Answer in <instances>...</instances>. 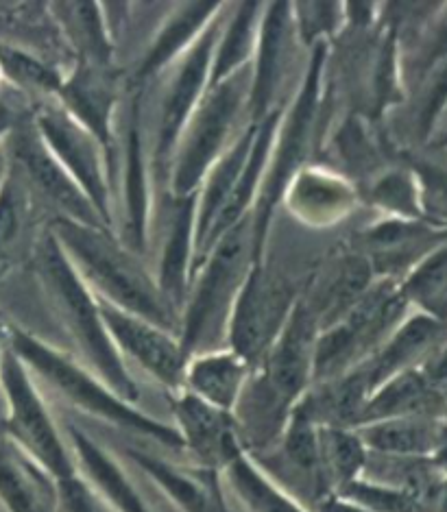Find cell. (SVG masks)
Segmentation results:
<instances>
[{"instance_id":"cell-1","label":"cell","mask_w":447,"mask_h":512,"mask_svg":"<svg viewBox=\"0 0 447 512\" xmlns=\"http://www.w3.org/2000/svg\"><path fill=\"white\" fill-rule=\"evenodd\" d=\"M33 271L55 319L62 323L72 345L81 353L83 367L129 404H138L140 388L127 362L107 332L101 303L72 268L51 231L35 242Z\"/></svg>"},{"instance_id":"cell-2","label":"cell","mask_w":447,"mask_h":512,"mask_svg":"<svg viewBox=\"0 0 447 512\" xmlns=\"http://www.w3.org/2000/svg\"><path fill=\"white\" fill-rule=\"evenodd\" d=\"M48 231L96 299L179 336V314L168 306L136 253L118 242L112 231L64 218H55Z\"/></svg>"},{"instance_id":"cell-3","label":"cell","mask_w":447,"mask_h":512,"mask_svg":"<svg viewBox=\"0 0 447 512\" xmlns=\"http://www.w3.org/2000/svg\"><path fill=\"white\" fill-rule=\"evenodd\" d=\"M3 338L7 347L29 369L33 380L48 386V390L57 399H62V404L70 410L125 434L151 438L160 447L184 451V443H181V436L175 428L149 417L134 404L118 397L110 386L103 384L83 364L64 356L62 351L29 334L27 329L3 323Z\"/></svg>"},{"instance_id":"cell-4","label":"cell","mask_w":447,"mask_h":512,"mask_svg":"<svg viewBox=\"0 0 447 512\" xmlns=\"http://www.w3.org/2000/svg\"><path fill=\"white\" fill-rule=\"evenodd\" d=\"M251 266L253 223L249 214L216 240L192 277L179 314V343L188 358L227 347V325Z\"/></svg>"},{"instance_id":"cell-5","label":"cell","mask_w":447,"mask_h":512,"mask_svg":"<svg viewBox=\"0 0 447 512\" xmlns=\"http://www.w3.org/2000/svg\"><path fill=\"white\" fill-rule=\"evenodd\" d=\"M325 62H328V44L314 46L295 101L284 107L280 125H277L267 173H264L258 201L251 212L253 264L264 260V247H267L271 218L277 203L282 201L291 179L301 168L308 166V155L321 123Z\"/></svg>"},{"instance_id":"cell-6","label":"cell","mask_w":447,"mask_h":512,"mask_svg":"<svg viewBox=\"0 0 447 512\" xmlns=\"http://www.w3.org/2000/svg\"><path fill=\"white\" fill-rule=\"evenodd\" d=\"M249 90L251 66L236 72L234 77L210 85L199 107L188 118L173 153L171 168H168L171 197L184 199L197 194L212 166L240 136V120L247 118L249 123Z\"/></svg>"},{"instance_id":"cell-7","label":"cell","mask_w":447,"mask_h":512,"mask_svg":"<svg viewBox=\"0 0 447 512\" xmlns=\"http://www.w3.org/2000/svg\"><path fill=\"white\" fill-rule=\"evenodd\" d=\"M406 295L391 279L373 282L341 321L323 329L314 349L312 386L334 380L367 362L400 323Z\"/></svg>"},{"instance_id":"cell-8","label":"cell","mask_w":447,"mask_h":512,"mask_svg":"<svg viewBox=\"0 0 447 512\" xmlns=\"http://www.w3.org/2000/svg\"><path fill=\"white\" fill-rule=\"evenodd\" d=\"M0 390L7 408L3 432L11 441L27 451L33 460H38L57 482L77 475L64 430L51 414L40 384L7 347L5 338L0 353Z\"/></svg>"},{"instance_id":"cell-9","label":"cell","mask_w":447,"mask_h":512,"mask_svg":"<svg viewBox=\"0 0 447 512\" xmlns=\"http://www.w3.org/2000/svg\"><path fill=\"white\" fill-rule=\"evenodd\" d=\"M299 299L301 295L291 277L264 260L253 264L227 325V349L256 371Z\"/></svg>"},{"instance_id":"cell-10","label":"cell","mask_w":447,"mask_h":512,"mask_svg":"<svg viewBox=\"0 0 447 512\" xmlns=\"http://www.w3.org/2000/svg\"><path fill=\"white\" fill-rule=\"evenodd\" d=\"M3 151L9 170L29 192L33 203L51 207L55 218L107 229L86 194L72 181L64 166L55 160V155L48 151V146L33 125L31 112L11 129L3 142Z\"/></svg>"},{"instance_id":"cell-11","label":"cell","mask_w":447,"mask_h":512,"mask_svg":"<svg viewBox=\"0 0 447 512\" xmlns=\"http://www.w3.org/2000/svg\"><path fill=\"white\" fill-rule=\"evenodd\" d=\"M31 118L48 151L86 194L105 227L114 231L112 160L101 142L55 101L40 103L31 112Z\"/></svg>"},{"instance_id":"cell-12","label":"cell","mask_w":447,"mask_h":512,"mask_svg":"<svg viewBox=\"0 0 447 512\" xmlns=\"http://www.w3.org/2000/svg\"><path fill=\"white\" fill-rule=\"evenodd\" d=\"M227 9L229 7L223 5L219 16L208 24V29L199 35L197 42L177 59L173 75L168 77L160 103V116H157V131L151 155L153 173L160 179H168V168H171L181 133H184L188 118L199 107L205 92L210 88L212 59Z\"/></svg>"},{"instance_id":"cell-13","label":"cell","mask_w":447,"mask_h":512,"mask_svg":"<svg viewBox=\"0 0 447 512\" xmlns=\"http://www.w3.org/2000/svg\"><path fill=\"white\" fill-rule=\"evenodd\" d=\"M319 334L317 319L299 299L269 353L258 364V369L251 371L253 382L286 412H293L312 388L314 349H317Z\"/></svg>"},{"instance_id":"cell-14","label":"cell","mask_w":447,"mask_h":512,"mask_svg":"<svg viewBox=\"0 0 447 512\" xmlns=\"http://www.w3.org/2000/svg\"><path fill=\"white\" fill-rule=\"evenodd\" d=\"M293 5H264L256 55L251 62L249 90V123H262L264 118L280 112L286 103V85L291 81L293 53L297 44Z\"/></svg>"},{"instance_id":"cell-15","label":"cell","mask_w":447,"mask_h":512,"mask_svg":"<svg viewBox=\"0 0 447 512\" xmlns=\"http://www.w3.org/2000/svg\"><path fill=\"white\" fill-rule=\"evenodd\" d=\"M99 303L107 332L123 360L129 358L136 362L144 373H149L155 382L173 393L181 390L188 356L179 343V336L101 299Z\"/></svg>"},{"instance_id":"cell-16","label":"cell","mask_w":447,"mask_h":512,"mask_svg":"<svg viewBox=\"0 0 447 512\" xmlns=\"http://www.w3.org/2000/svg\"><path fill=\"white\" fill-rule=\"evenodd\" d=\"M120 458L138 469L175 512H229L221 473L179 465L131 443L120 445Z\"/></svg>"},{"instance_id":"cell-17","label":"cell","mask_w":447,"mask_h":512,"mask_svg":"<svg viewBox=\"0 0 447 512\" xmlns=\"http://www.w3.org/2000/svg\"><path fill=\"white\" fill-rule=\"evenodd\" d=\"M173 414L184 451L197 467L221 473L245 451L229 412L205 404L186 390H177L173 393Z\"/></svg>"},{"instance_id":"cell-18","label":"cell","mask_w":447,"mask_h":512,"mask_svg":"<svg viewBox=\"0 0 447 512\" xmlns=\"http://www.w3.org/2000/svg\"><path fill=\"white\" fill-rule=\"evenodd\" d=\"M64 436L77 478L90 486L107 506L114 512H151L136 482L110 447L96 441L88 428L75 421L66 423Z\"/></svg>"},{"instance_id":"cell-19","label":"cell","mask_w":447,"mask_h":512,"mask_svg":"<svg viewBox=\"0 0 447 512\" xmlns=\"http://www.w3.org/2000/svg\"><path fill=\"white\" fill-rule=\"evenodd\" d=\"M55 103L81 127H86L101 142L107 155H112L116 142L114 123L120 103V81L112 68L77 64L64 77Z\"/></svg>"},{"instance_id":"cell-20","label":"cell","mask_w":447,"mask_h":512,"mask_svg":"<svg viewBox=\"0 0 447 512\" xmlns=\"http://www.w3.org/2000/svg\"><path fill=\"white\" fill-rule=\"evenodd\" d=\"M373 277L376 275L371 264L358 251L349 249L332 258L312 277L301 301L306 303L323 332L354 308V303L371 288Z\"/></svg>"},{"instance_id":"cell-21","label":"cell","mask_w":447,"mask_h":512,"mask_svg":"<svg viewBox=\"0 0 447 512\" xmlns=\"http://www.w3.org/2000/svg\"><path fill=\"white\" fill-rule=\"evenodd\" d=\"M0 506L5 512H62L59 482L0 430Z\"/></svg>"},{"instance_id":"cell-22","label":"cell","mask_w":447,"mask_h":512,"mask_svg":"<svg viewBox=\"0 0 447 512\" xmlns=\"http://www.w3.org/2000/svg\"><path fill=\"white\" fill-rule=\"evenodd\" d=\"M195 225H197V194L184 199L173 197L168 212V227L157 264L155 284L177 314L184 308L188 290L195 275Z\"/></svg>"},{"instance_id":"cell-23","label":"cell","mask_w":447,"mask_h":512,"mask_svg":"<svg viewBox=\"0 0 447 512\" xmlns=\"http://www.w3.org/2000/svg\"><path fill=\"white\" fill-rule=\"evenodd\" d=\"M443 238V234H437L426 225L393 218V221H382L360 231L352 249L371 264L373 275L391 279V275L415 264L421 255Z\"/></svg>"},{"instance_id":"cell-24","label":"cell","mask_w":447,"mask_h":512,"mask_svg":"<svg viewBox=\"0 0 447 512\" xmlns=\"http://www.w3.org/2000/svg\"><path fill=\"white\" fill-rule=\"evenodd\" d=\"M123 199H125V242L129 251L147 249L149 236V168L144 151L142 94L136 92L131 101L125 131V166H123Z\"/></svg>"},{"instance_id":"cell-25","label":"cell","mask_w":447,"mask_h":512,"mask_svg":"<svg viewBox=\"0 0 447 512\" xmlns=\"http://www.w3.org/2000/svg\"><path fill=\"white\" fill-rule=\"evenodd\" d=\"M282 199L301 223L323 227L352 214L356 192L343 175L330 173L328 168L304 166L291 179Z\"/></svg>"},{"instance_id":"cell-26","label":"cell","mask_w":447,"mask_h":512,"mask_svg":"<svg viewBox=\"0 0 447 512\" xmlns=\"http://www.w3.org/2000/svg\"><path fill=\"white\" fill-rule=\"evenodd\" d=\"M251 367L232 349H214L190 356L181 390L214 408L232 414L249 382Z\"/></svg>"},{"instance_id":"cell-27","label":"cell","mask_w":447,"mask_h":512,"mask_svg":"<svg viewBox=\"0 0 447 512\" xmlns=\"http://www.w3.org/2000/svg\"><path fill=\"white\" fill-rule=\"evenodd\" d=\"M371 397V384L365 369L356 367L334 380L314 384L299 401L308 417L321 428L356 430Z\"/></svg>"},{"instance_id":"cell-28","label":"cell","mask_w":447,"mask_h":512,"mask_svg":"<svg viewBox=\"0 0 447 512\" xmlns=\"http://www.w3.org/2000/svg\"><path fill=\"white\" fill-rule=\"evenodd\" d=\"M441 336L443 323L432 319V316H413L400 329H395L380 349L367 362H362V369L369 377L371 393L397 373L413 369L417 360L437 349Z\"/></svg>"},{"instance_id":"cell-29","label":"cell","mask_w":447,"mask_h":512,"mask_svg":"<svg viewBox=\"0 0 447 512\" xmlns=\"http://www.w3.org/2000/svg\"><path fill=\"white\" fill-rule=\"evenodd\" d=\"M221 484L229 512H310L275 484L247 451L221 471Z\"/></svg>"},{"instance_id":"cell-30","label":"cell","mask_w":447,"mask_h":512,"mask_svg":"<svg viewBox=\"0 0 447 512\" xmlns=\"http://www.w3.org/2000/svg\"><path fill=\"white\" fill-rule=\"evenodd\" d=\"M223 5L216 3H192V5H179L171 9L162 29L155 33V40L144 53L136 81H147L155 75H160L168 64L177 62L188 48L197 42L199 35L208 29V24L219 16Z\"/></svg>"},{"instance_id":"cell-31","label":"cell","mask_w":447,"mask_h":512,"mask_svg":"<svg viewBox=\"0 0 447 512\" xmlns=\"http://www.w3.org/2000/svg\"><path fill=\"white\" fill-rule=\"evenodd\" d=\"M447 428L434 419L408 417L365 423L356 428L369 454L395 458H424L439 449Z\"/></svg>"},{"instance_id":"cell-32","label":"cell","mask_w":447,"mask_h":512,"mask_svg":"<svg viewBox=\"0 0 447 512\" xmlns=\"http://www.w3.org/2000/svg\"><path fill=\"white\" fill-rule=\"evenodd\" d=\"M443 408L445 401H441L432 393L421 373L415 369H408L404 373H397L391 380H386L373 390L365 406V412H362L360 425L408 417L434 419Z\"/></svg>"},{"instance_id":"cell-33","label":"cell","mask_w":447,"mask_h":512,"mask_svg":"<svg viewBox=\"0 0 447 512\" xmlns=\"http://www.w3.org/2000/svg\"><path fill=\"white\" fill-rule=\"evenodd\" d=\"M262 11L264 5L256 3L229 5L219 42H216L210 85L234 77L236 72L251 66L258 46Z\"/></svg>"},{"instance_id":"cell-34","label":"cell","mask_w":447,"mask_h":512,"mask_svg":"<svg viewBox=\"0 0 447 512\" xmlns=\"http://www.w3.org/2000/svg\"><path fill=\"white\" fill-rule=\"evenodd\" d=\"M48 14L55 18L70 46L79 53V64L112 68L114 48L103 5L59 3L48 5Z\"/></svg>"},{"instance_id":"cell-35","label":"cell","mask_w":447,"mask_h":512,"mask_svg":"<svg viewBox=\"0 0 447 512\" xmlns=\"http://www.w3.org/2000/svg\"><path fill=\"white\" fill-rule=\"evenodd\" d=\"M0 79H5L18 96L27 94L40 103L55 101L64 83L59 70L46 59L9 42H0Z\"/></svg>"},{"instance_id":"cell-36","label":"cell","mask_w":447,"mask_h":512,"mask_svg":"<svg viewBox=\"0 0 447 512\" xmlns=\"http://www.w3.org/2000/svg\"><path fill=\"white\" fill-rule=\"evenodd\" d=\"M369 451L356 430L321 428L319 425V465L328 495H334L358 480L367 465Z\"/></svg>"},{"instance_id":"cell-37","label":"cell","mask_w":447,"mask_h":512,"mask_svg":"<svg viewBox=\"0 0 447 512\" xmlns=\"http://www.w3.org/2000/svg\"><path fill=\"white\" fill-rule=\"evenodd\" d=\"M33 205L29 192L7 166L0 179V258L14 260L16 247L27 231Z\"/></svg>"},{"instance_id":"cell-38","label":"cell","mask_w":447,"mask_h":512,"mask_svg":"<svg viewBox=\"0 0 447 512\" xmlns=\"http://www.w3.org/2000/svg\"><path fill=\"white\" fill-rule=\"evenodd\" d=\"M402 290L406 299L421 303L432 319L447 321V247L419 264Z\"/></svg>"},{"instance_id":"cell-39","label":"cell","mask_w":447,"mask_h":512,"mask_svg":"<svg viewBox=\"0 0 447 512\" xmlns=\"http://www.w3.org/2000/svg\"><path fill=\"white\" fill-rule=\"evenodd\" d=\"M334 495L349 499L367 512H428V506L413 495L362 478L349 482Z\"/></svg>"},{"instance_id":"cell-40","label":"cell","mask_w":447,"mask_h":512,"mask_svg":"<svg viewBox=\"0 0 447 512\" xmlns=\"http://www.w3.org/2000/svg\"><path fill=\"white\" fill-rule=\"evenodd\" d=\"M293 20L297 29V38L304 44H328V35H332L338 24L345 20V7L338 3H306L293 5Z\"/></svg>"},{"instance_id":"cell-41","label":"cell","mask_w":447,"mask_h":512,"mask_svg":"<svg viewBox=\"0 0 447 512\" xmlns=\"http://www.w3.org/2000/svg\"><path fill=\"white\" fill-rule=\"evenodd\" d=\"M369 199L384 210L404 214L408 218L417 216V192L413 181L408 179L406 173L393 170V173L380 175L369 186Z\"/></svg>"},{"instance_id":"cell-42","label":"cell","mask_w":447,"mask_h":512,"mask_svg":"<svg viewBox=\"0 0 447 512\" xmlns=\"http://www.w3.org/2000/svg\"><path fill=\"white\" fill-rule=\"evenodd\" d=\"M59 499H62V512H114L77 475L59 482Z\"/></svg>"},{"instance_id":"cell-43","label":"cell","mask_w":447,"mask_h":512,"mask_svg":"<svg viewBox=\"0 0 447 512\" xmlns=\"http://www.w3.org/2000/svg\"><path fill=\"white\" fill-rule=\"evenodd\" d=\"M419 373L432 393L447 404V345L432 349L426 356L424 369H419Z\"/></svg>"},{"instance_id":"cell-44","label":"cell","mask_w":447,"mask_h":512,"mask_svg":"<svg viewBox=\"0 0 447 512\" xmlns=\"http://www.w3.org/2000/svg\"><path fill=\"white\" fill-rule=\"evenodd\" d=\"M447 103V66L439 72V77L434 79L430 92L426 94V101L421 105V114H419V127L421 131H428L437 116L441 114V109Z\"/></svg>"},{"instance_id":"cell-45","label":"cell","mask_w":447,"mask_h":512,"mask_svg":"<svg viewBox=\"0 0 447 512\" xmlns=\"http://www.w3.org/2000/svg\"><path fill=\"white\" fill-rule=\"evenodd\" d=\"M27 114L29 112L22 107L20 96L16 92H14V99H11L9 94L0 92V144L5 142L11 129H14Z\"/></svg>"},{"instance_id":"cell-46","label":"cell","mask_w":447,"mask_h":512,"mask_svg":"<svg viewBox=\"0 0 447 512\" xmlns=\"http://www.w3.org/2000/svg\"><path fill=\"white\" fill-rule=\"evenodd\" d=\"M447 55V14L441 22V27L437 29V33H434V38L428 46V51L424 55V62H421V66L428 68L432 64H437L439 59H443Z\"/></svg>"},{"instance_id":"cell-47","label":"cell","mask_w":447,"mask_h":512,"mask_svg":"<svg viewBox=\"0 0 447 512\" xmlns=\"http://www.w3.org/2000/svg\"><path fill=\"white\" fill-rule=\"evenodd\" d=\"M312 512H367L341 495H328L312 508Z\"/></svg>"},{"instance_id":"cell-48","label":"cell","mask_w":447,"mask_h":512,"mask_svg":"<svg viewBox=\"0 0 447 512\" xmlns=\"http://www.w3.org/2000/svg\"><path fill=\"white\" fill-rule=\"evenodd\" d=\"M434 454H437V462H439V465H441L443 469H447V432H445V436H443V441H441L439 449L434 451Z\"/></svg>"},{"instance_id":"cell-49","label":"cell","mask_w":447,"mask_h":512,"mask_svg":"<svg viewBox=\"0 0 447 512\" xmlns=\"http://www.w3.org/2000/svg\"><path fill=\"white\" fill-rule=\"evenodd\" d=\"M11 266H14V260L0 258V284H3V279H5V277H7V273L11 271Z\"/></svg>"},{"instance_id":"cell-50","label":"cell","mask_w":447,"mask_h":512,"mask_svg":"<svg viewBox=\"0 0 447 512\" xmlns=\"http://www.w3.org/2000/svg\"><path fill=\"white\" fill-rule=\"evenodd\" d=\"M0 353H3V323H0Z\"/></svg>"},{"instance_id":"cell-51","label":"cell","mask_w":447,"mask_h":512,"mask_svg":"<svg viewBox=\"0 0 447 512\" xmlns=\"http://www.w3.org/2000/svg\"><path fill=\"white\" fill-rule=\"evenodd\" d=\"M445 140H447V138H445Z\"/></svg>"}]
</instances>
